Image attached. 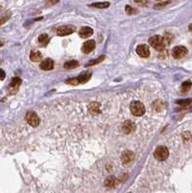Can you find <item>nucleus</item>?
Masks as SVG:
<instances>
[{"instance_id":"18","label":"nucleus","mask_w":192,"mask_h":193,"mask_svg":"<svg viewBox=\"0 0 192 193\" xmlns=\"http://www.w3.org/2000/svg\"><path fill=\"white\" fill-rule=\"evenodd\" d=\"M88 109L91 113H98L100 112V104L98 103H92L89 104Z\"/></svg>"},{"instance_id":"9","label":"nucleus","mask_w":192,"mask_h":193,"mask_svg":"<svg viewBox=\"0 0 192 193\" xmlns=\"http://www.w3.org/2000/svg\"><path fill=\"white\" fill-rule=\"evenodd\" d=\"M135 129V125H134L133 122L131 121H126V122L123 124V131L125 132L126 134H130L132 131H134Z\"/></svg>"},{"instance_id":"27","label":"nucleus","mask_w":192,"mask_h":193,"mask_svg":"<svg viewBox=\"0 0 192 193\" xmlns=\"http://www.w3.org/2000/svg\"><path fill=\"white\" fill-rule=\"evenodd\" d=\"M190 133H189V132H185V133H183V138L185 139H186V140H188V139H190Z\"/></svg>"},{"instance_id":"24","label":"nucleus","mask_w":192,"mask_h":193,"mask_svg":"<svg viewBox=\"0 0 192 193\" xmlns=\"http://www.w3.org/2000/svg\"><path fill=\"white\" fill-rule=\"evenodd\" d=\"M66 83L71 84V85H78L79 81H78L77 78H71V79H68V80H66Z\"/></svg>"},{"instance_id":"14","label":"nucleus","mask_w":192,"mask_h":193,"mask_svg":"<svg viewBox=\"0 0 192 193\" xmlns=\"http://www.w3.org/2000/svg\"><path fill=\"white\" fill-rule=\"evenodd\" d=\"M79 66V63L76 61V60H70V61L66 62L64 64V68L67 69V70H72V69H75Z\"/></svg>"},{"instance_id":"29","label":"nucleus","mask_w":192,"mask_h":193,"mask_svg":"<svg viewBox=\"0 0 192 193\" xmlns=\"http://www.w3.org/2000/svg\"><path fill=\"white\" fill-rule=\"evenodd\" d=\"M57 2H58V0H50L51 4H55V3H57Z\"/></svg>"},{"instance_id":"19","label":"nucleus","mask_w":192,"mask_h":193,"mask_svg":"<svg viewBox=\"0 0 192 193\" xmlns=\"http://www.w3.org/2000/svg\"><path fill=\"white\" fill-rule=\"evenodd\" d=\"M191 86H192L191 81H185V82H183V83L182 84V87H180V91H182L183 93L187 92V91L190 90Z\"/></svg>"},{"instance_id":"5","label":"nucleus","mask_w":192,"mask_h":193,"mask_svg":"<svg viewBox=\"0 0 192 193\" xmlns=\"http://www.w3.org/2000/svg\"><path fill=\"white\" fill-rule=\"evenodd\" d=\"M25 119L27 121V123H28L30 126H34V128L38 126L40 124V118L35 112H28L26 114Z\"/></svg>"},{"instance_id":"6","label":"nucleus","mask_w":192,"mask_h":193,"mask_svg":"<svg viewBox=\"0 0 192 193\" xmlns=\"http://www.w3.org/2000/svg\"><path fill=\"white\" fill-rule=\"evenodd\" d=\"M73 31H75V27L71 26V25H64V26H61L59 27L58 29H57V35L58 36H67V35H70L72 34V33H73Z\"/></svg>"},{"instance_id":"13","label":"nucleus","mask_w":192,"mask_h":193,"mask_svg":"<svg viewBox=\"0 0 192 193\" xmlns=\"http://www.w3.org/2000/svg\"><path fill=\"white\" fill-rule=\"evenodd\" d=\"M91 75H92V73H89V71H86V73H81L80 75L77 77V79H78V81H79V84L86 83V82L88 81L90 78H91Z\"/></svg>"},{"instance_id":"2","label":"nucleus","mask_w":192,"mask_h":193,"mask_svg":"<svg viewBox=\"0 0 192 193\" xmlns=\"http://www.w3.org/2000/svg\"><path fill=\"white\" fill-rule=\"evenodd\" d=\"M130 111L134 116H137V117H140V116H143L145 114V106L144 104L140 103V101H132L130 104Z\"/></svg>"},{"instance_id":"11","label":"nucleus","mask_w":192,"mask_h":193,"mask_svg":"<svg viewBox=\"0 0 192 193\" xmlns=\"http://www.w3.org/2000/svg\"><path fill=\"white\" fill-rule=\"evenodd\" d=\"M40 68L43 71H50L54 68V61L51 59H45L41 63Z\"/></svg>"},{"instance_id":"22","label":"nucleus","mask_w":192,"mask_h":193,"mask_svg":"<svg viewBox=\"0 0 192 193\" xmlns=\"http://www.w3.org/2000/svg\"><path fill=\"white\" fill-rule=\"evenodd\" d=\"M105 59V56L104 55H102V56H100V58H97V59H95L94 61H91L88 64V66H93V65H97V64H98V63H100V62H102L103 60Z\"/></svg>"},{"instance_id":"17","label":"nucleus","mask_w":192,"mask_h":193,"mask_svg":"<svg viewBox=\"0 0 192 193\" xmlns=\"http://www.w3.org/2000/svg\"><path fill=\"white\" fill-rule=\"evenodd\" d=\"M90 6L95 8H100V9H105V8H108L110 6V3L109 2H96V3L91 4Z\"/></svg>"},{"instance_id":"16","label":"nucleus","mask_w":192,"mask_h":193,"mask_svg":"<svg viewBox=\"0 0 192 193\" xmlns=\"http://www.w3.org/2000/svg\"><path fill=\"white\" fill-rule=\"evenodd\" d=\"M104 184L107 187H113L116 184V178L113 177V176H109V177L106 179L105 181H104Z\"/></svg>"},{"instance_id":"1","label":"nucleus","mask_w":192,"mask_h":193,"mask_svg":"<svg viewBox=\"0 0 192 193\" xmlns=\"http://www.w3.org/2000/svg\"><path fill=\"white\" fill-rule=\"evenodd\" d=\"M149 43L151 45V46H153V48L158 51L163 50L166 46V42L165 40H164V38L159 35H155L151 37L149 39Z\"/></svg>"},{"instance_id":"10","label":"nucleus","mask_w":192,"mask_h":193,"mask_svg":"<svg viewBox=\"0 0 192 193\" xmlns=\"http://www.w3.org/2000/svg\"><path fill=\"white\" fill-rule=\"evenodd\" d=\"M121 159L124 163H130L134 159V154L130 151H125L121 156Z\"/></svg>"},{"instance_id":"25","label":"nucleus","mask_w":192,"mask_h":193,"mask_svg":"<svg viewBox=\"0 0 192 193\" xmlns=\"http://www.w3.org/2000/svg\"><path fill=\"white\" fill-rule=\"evenodd\" d=\"M126 12H127V14H128V15H134V14H136V10L133 9L132 7L130 6H127L126 7Z\"/></svg>"},{"instance_id":"30","label":"nucleus","mask_w":192,"mask_h":193,"mask_svg":"<svg viewBox=\"0 0 192 193\" xmlns=\"http://www.w3.org/2000/svg\"><path fill=\"white\" fill-rule=\"evenodd\" d=\"M189 30H190V31L192 32V24H190V25H189Z\"/></svg>"},{"instance_id":"7","label":"nucleus","mask_w":192,"mask_h":193,"mask_svg":"<svg viewBox=\"0 0 192 193\" xmlns=\"http://www.w3.org/2000/svg\"><path fill=\"white\" fill-rule=\"evenodd\" d=\"M136 52H137V54H138L140 57L147 58L150 55L149 46H146V45H139L136 48Z\"/></svg>"},{"instance_id":"21","label":"nucleus","mask_w":192,"mask_h":193,"mask_svg":"<svg viewBox=\"0 0 192 193\" xmlns=\"http://www.w3.org/2000/svg\"><path fill=\"white\" fill-rule=\"evenodd\" d=\"M48 41H49V38L46 34H42L39 37V42L42 43V45H46V43H48Z\"/></svg>"},{"instance_id":"23","label":"nucleus","mask_w":192,"mask_h":193,"mask_svg":"<svg viewBox=\"0 0 192 193\" xmlns=\"http://www.w3.org/2000/svg\"><path fill=\"white\" fill-rule=\"evenodd\" d=\"M178 104H180V106H189L192 103L191 100H185V101H178Z\"/></svg>"},{"instance_id":"20","label":"nucleus","mask_w":192,"mask_h":193,"mask_svg":"<svg viewBox=\"0 0 192 193\" xmlns=\"http://www.w3.org/2000/svg\"><path fill=\"white\" fill-rule=\"evenodd\" d=\"M20 84H21V79L20 77H15V78H13L12 81H11L10 87L11 88H18Z\"/></svg>"},{"instance_id":"31","label":"nucleus","mask_w":192,"mask_h":193,"mask_svg":"<svg viewBox=\"0 0 192 193\" xmlns=\"http://www.w3.org/2000/svg\"><path fill=\"white\" fill-rule=\"evenodd\" d=\"M134 1H135V2H141L142 0H134Z\"/></svg>"},{"instance_id":"28","label":"nucleus","mask_w":192,"mask_h":193,"mask_svg":"<svg viewBox=\"0 0 192 193\" xmlns=\"http://www.w3.org/2000/svg\"><path fill=\"white\" fill-rule=\"evenodd\" d=\"M0 73H1V80H3L5 78V71L3 70H0Z\"/></svg>"},{"instance_id":"12","label":"nucleus","mask_w":192,"mask_h":193,"mask_svg":"<svg viewBox=\"0 0 192 193\" xmlns=\"http://www.w3.org/2000/svg\"><path fill=\"white\" fill-rule=\"evenodd\" d=\"M93 33H94L93 29L88 26H84L79 30V36L81 38H89L90 36L93 35Z\"/></svg>"},{"instance_id":"26","label":"nucleus","mask_w":192,"mask_h":193,"mask_svg":"<svg viewBox=\"0 0 192 193\" xmlns=\"http://www.w3.org/2000/svg\"><path fill=\"white\" fill-rule=\"evenodd\" d=\"M170 2L169 1H165V2H163V3H159V4H156L155 6V9H158V8H162V7H164L165 5H167V4H169Z\"/></svg>"},{"instance_id":"8","label":"nucleus","mask_w":192,"mask_h":193,"mask_svg":"<svg viewBox=\"0 0 192 193\" xmlns=\"http://www.w3.org/2000/svg\"><path fill=\"white\" fill-rule=\"evenodd\" d=\"M95 46H96L95 41L94 40H89V41H87V42H85L83 43V46H82V51H83V53L88 54L95 48Z\"/></svg>"},{"instance_id":"3","label":"nucleus","mask_w":192,"mask_h":193,"mask_svg":"<svg viewBox=\"0 0 192 193\" xmlns=\"http://www.w3.org/2000/svg\"><path fill=\"white\" fill-rule=\"evenodd\" d=\"M153 156L156 159L158 160H165V159L169 156V151L168 149L164 146H159L155 149V153H153Z\"/></svg>"},{"instance_id":"15","label":"nucleus","mask_w":192,"mask_h":193,"mask_svg":"<svg viewBox=\"0 0 192 193\" xmlns=\"http://www.w3.org/2000/svg\"><path fill=\"white\" fill-rule=\"evenodd\" d=\"M42 59V54L39 51H32L30 53V60L33 62H39Z\"/></svg>"},{"instance_id":"4","label":"nucleus","mask_w":192,"mask_h":193,"mask_svg":"<svg viewBox=\"0 0 192 193\" xmlns=\"http://www.w3.org/2000/svg\"><path fill=\"white\" fill-rule=\"evenodd\" d=\"M186 54H187V48L183 46H175L172 50V55L175 59H180V58L185 57Z\"/></svg>"}]
</instances>
